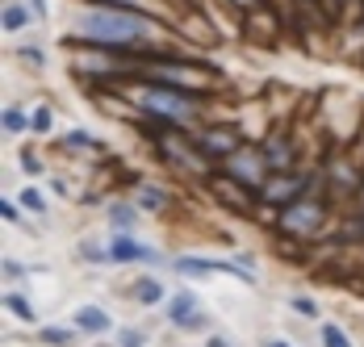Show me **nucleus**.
Instances as JSON below:
<instances>
[{
  "label": "nucleus",
  "instance_id": "obj_26",
  "mask_svg": "<svg viewBox=\"0 0 364 347\" xmlns=\"http://www.w3.org/2000/svg\"><path fill=\"white\" fill-rule=\"evenodd\" d=\"M21 168H26V172H42V159H38V155H34V151H21Z\"/></svg>",
  "mask_w": 364,
  "mask_h": 347
},
{
  "label": "nucleus",
  "instance_id": "obj_33",
  "mask_svg": "<svg viewBox=\"0 0 364 347\" xmlns=\"http://www.w3.org/2000/svg\"><path fill=\"white\" fill-rule=\"evenodd\" d=\"M264 347H289V343H281V339H272V343H264Z\"/></svg>",
  "mask_w": 364,
  "mask_h": 347
},
{
  "label": "nucleus",
  "instance_id": "obj_12",
  "mask_svg": "<svg viewBox=\"0 0 364 347\" xmlns=\"http://www.w3.org/2000/svg\"><path fill=\"white\" fill-rule=\"evenodd\" d=\"M75 322H80L84 331H92V335H105V331H109V318H105V314L97 310V306H80Z\"/></svg>",
  "mask_w": 364,
  "mask_h": 347
},
{
  "label": "nucleus",
  "instance_id": "obj_14",
  "mask_svg": "<svg viewBox=\"0 0 364 347\" xmlns=\"http://www.w3.org/2000/svg\"><path fill=\"white\" fill-rule=\"evenodd\" d=\"M4 306H9L13 318H21V322H34V318H38L34 301H30V297H21V293H9V297H4Z\"/></svg>",
  "mask_w": 364,
  "mask_h": 347
},
{
  "label": "nucleus",
  "instance_id": "obj_24",
  "mask_svg": "<svg viewBox=\"0 0 364 347\" xmlns=\"http://www.w3.org/2000/svg\"><path fill=\"white\" fill-rule=\"evenodd\" d=\"M17 55H21V59H26V63H30V68H42V63H46V55H42V50H38V46H21V50H17Z\"/></svg>",
  "mask_w": 364,
  "mask_h": 347
},
{
  "label": "nucleus",
  "instance_id": "obj_2",
  "mask_svg": "<svg viewBox=\"0 0 364 347\" xmlns=\"http://www.w3.org/2000/svg\"><path fill=\"white\" fill-rule=\"evenodd\" d=\"M126 101H134L146 117H155L164 126H188L201 113V97H188L184 88H168L155 80H139L134 88H126Z\"/></svg>",
  "mask_w": 364,
  "mask_h": 347
},
{
  "label": "nucleus",
  "instance_id": "obj_16",
  "mask_svg": "<svg viewBox=\"0 0 364 347\" xmlns=\"http://www.w3.org/2000/svg\"><path fill=\"white\" fill-rule=\"evenodd\" d=\"M109 222L117 226V230H130V226L139 222V213H134V205H113L109 209Z\"/></svg>",
  "mask_w": 364,
  "mask_h": 347
},
{
  "label": "nucleus",
  "instance_id": "obj_18",
  "mask_svg": "<svg viewBox=\"0 0 364 347\" xmlns=\"http://www.w3.org/2000/svg\"><path fill=\"white\" fill-rule=\"evenodd\" d=\"M63 146H72V151H97V139L88 130H72V134H63Z\"/></svg>",
  "mask_w": 364,
  "mask_h": 347
},
{
  "label": "nucleus",
  "instance_id": "obj_8",
  "mask_svg": "<svg viewBox=\"0 0 364 347\" xmlns=\"http://www.w3.org/2000/svg\"><path fill=\"white\" fill-rule=\"evenodd\" d=\"M301 188H306V176H281V180H268L259 188V197L264 201H285V197H297Z\"/></svg>",
  "mask_w": 364,
  "mask_h": 347
},
{
  "label": "nucleus",
  "instance_id": "obj_15",
  "mask_svg": "<svg viewBox=\"0 0 364 347\" xmlns=\"http://www.w3.org/2000/svg\"><path fill=\"white\" fill-rule=\"evenodd\" d=\"M72 331L68 326H42V343L46 347H72Z\"/></svg>",
  "mask_w": 364,
  "mask_h": 347
},
{
  "label": "nucleus",
  "instance_id": "obj_4",
  "mask_svg": "<svg viewBox=\"0 0 364 347\" xmlns=\"http://www.w3.org/2000/svg\"><path fill=\"white\" fill-rule=\"evenodd\" d=\"M243 146V139H239V130H205L201 139H197V151L205 155V159H230L235 151Z\"/></svg>",
  "mask_w": 364,
  "mask_h": 347
},
{
  "label": "nucleus",
  "instance_id": "obj_32",
  "mask_svg": "<svg viewBox=\"0 0 364 347\" xmlns=\"http://www.w3.org/2000/svg\"><path fill=\"white\" fill-rule=\"evenodd\" d=\"M210 347H230V339H222V335H214V339H210Z\"/></svg>",
  "mask_w": 364,
  "mask_h": 347
},
{
  "label": "nucleus",
  "instance_id": "obj_20",
  "mask_svg": "<svg viewBox=\"0 0 364 347\" xmlns=\"http://www.w3.org/2000/svg\"><path fill=\"white\" fill-rule=\"evenodd\" d=\"M30 117H34V134H46V130H50V122H55L50 105H38V109L30 113Z\"/></svg>",
  "mask_w": 364,
  "mask_h": 347
},
{
  "label": "nucleus",
  "instance_id": "obj_6",
  "mask_svg": "<svg viewBox=\"0 0 364 347\" xmlns=\"http://www.w3.org/2000/svg\"><path fill=\"white\" fill-rule=\"evenodd\" d=\"M113 251V260H122V264H134V260H159V251L155 247H143V243H134L130 235H117L109 243Z\"/></svg>",
  "mask_w": 364,
  "mask_h": 347
},
{
  "label": "nucleus",
  "instance_id": "obj_25",
  "mask_svg": "<svg viewBox=\"0 0 364 347\" xmlns=\"http://www.w3.org/2000/svg\"><path fill=\"white\" fill-rule=\"evenodd\" d=\"M293 310L301 314V318H314V314H318V306H314L310 297H293Z\"/></svg>",
  "mask_w": 364,
  "mask_h": 347
},
{
  "label": "nucleus",
  "instance_id": "obj_5",
  "mask_svg": "<svg viewBox=\"0 0 364 347\" xmlns=\"http://www.w3.org/2000/svg\"><path fill=\"white\" fill-rule=\"evenodd\" d=\"M318 222H323V205H314V201H293V205H285V213H281V226H285V230H297V235L314 230Z\"/></svg>",
  "mask_w": 364,
  "mask_h": 347
},
{
  "label": "nucleus",
  "instance_id": "obj_13",
  "mask_svg": "<svg viewBox=\"0 0 364 347\" xmlns=\"http://www.w3.org/2000/svg\"><path fill=\"white\" fill-rule=\"evenodd\" d=\"M134 205L159 213V209L168 205V193H164V188H155V184H143V188H139V197H134Z\"/></svg>",
  "mask_w": 364,
  "mask_h": 347
},
{
  "label": "nucleus",
  "instance_id": "obj_11",
  "mask_svg": "<svg viewBox=\"0 0 364 347\" xmlns=\"http://www.w3.org/2000/svg\"><path fill=\"white\" fill-rule=\"evenodd\" d=\"M26 130H34V117L21 105H9L4 109V134H26Z\"/></svg>",
  "mask_w": 364,
  "mask_h": 347
},
{
  "label": "nucleus",
  "instance_id": "obj_30",
  "mask_svg": "<svg viewBox=\"0 0 364 347\" xmlns=\"http://www.w3.org/2000/svg\"><path fill=\"white\" fill-rule=\"evenodd\" d=\"M230 9H239V13H252V9H259V0H226Z\"/></svg>",
  "mask_w": 364,
  "mask_h": 347
},
{
  "label": "nucleus",
  "instance_id": "obj_29",
  "mask_svg": "<svg viewBox=\"0 0 364 347\" xmlns=\"http://www.w3.org/2000/svg\"><path fill=\"white\" fill-rule=\"evenodd\" d=\"M122 347H143V335L139 331H122Z\"/></svg>",
  "mask_w": 364,
  "mask_h": 347
},
{
  "label": "nucleus",
  "instance_id": "obj_1",
  "mask_svg": "<svg viewBox=\"0 0 364 347\" xmlns=\"http://www.w3.org/2000/svg\"><path fill=\"white\" fill-rule=\"evenodd\" d=\"M72 34L84 46H105V50H122V55H151L164 42V30L151 21V13L109 9V4L80 9L72 21Z\"/></svg>",
  "mask_w": 364,
  "mask_h": 347
},
{
  "label": "nucleus",
  "instance_id": "obj_34",
  "mask_svg": "<svg viewBox=\"0 0 364 347\" xmlns=\"http://www.w3.org/2000/svg\"><path fill=\"white\" fill-rule=\"evenodd\" d=\"M331 4H356V0H331Z\"/></svg>",
  "mask_w": 364,
  "mask_h": 347
},
{
  "label": "nucleus",
  "instance_id": "obj_3",
  "mask_svg": "<svg viewBox=\"0 0 364 347\" xmlns=\"http://www.w3.org/2000/svg\"><path fill=\"white\" fill-rule=\"evenodd\" d=\"M222 168H226V176L230 180H239L247 193H255V188H264L268 184V159H264V146H252V142H243L230 159H222Z\"/></svg>",
  "mask_w": 364,
  "mask_h": 347
},
{
  "label": "nucleus",
  "instance_id": "obj_28",
  "mask_svg": "<svg viewBox=\"0 0 364 347\" xmlns=\"http://www.w3.org/2000/svg\"><path fill=\"white\" fill-rule=\"evenodd\" d=\"M26 4L34 9V17H38V21H46V17H50V9H46V0H26Z\"/></svg>",
  "mask_w": 364,
  "mask_h": 347
},
{
  "label": "nucleus",
  "instance_id": "obj_27",
  "mask_svg": "<svg viewBox=\"0 0 364 347\" xmlns=\"http://www.w3.org/2000/svg\"><path fill=\"white\" fill-rule=\"evenodd\" d=\"M0 213H4V222H21V209L13 201H0Z\"/></svg>",
  "mask_w": 364,
  "mask_h": 347
},
{
  "label": "nucleus",
  "instance_id": "obj_31",
  "mask_svg": "<svg viewBox=\"0 0 364 347\" xmlns=\"http://www.w3.org/2000/svg\"><path fill=\"white\" fill-rule=\"evenodd\" d=\"M4 272H9V277H21V272H26V268H21V264H17V260H4Z\"/></svg>",
  "mask_w": 364,
  "mask_h": 347
},
{
  "label": "nucleus",
  "instance_id": "obj_21",
  "mask_svg": "<svg viewBox=\"0 0 364 347\" xmlns=\"http://www.w3.org/2000/svg\"><path fill=\"white\" fill-rule=\"evenodd\" d=\"M323 347H352V343H348V335H343L335 322H327V326H323Z\"/></svg>",
  "mask_w": 364,
  "mask_h": 347
},
{
  "label": "nucleus",
  "instance_id": "obj_9",
  "mask_svg": "<svg viewBox=\"0 0 364 347\" xmlns=\"http://www.w3.org/2000/svg\"><path fill=\"white\" fill-rule=\"evenodd\" d=\"M264 159H268L272 168H289V164H293V146H289V139H285V134H272V139L264 142Z\"/></svg>",
  "mask_w": 364,
  "mask_h": 347
},
{
  "label": "nucleus",
  "instance_id": "obj_19",
  "mask_svg": "<svg viewBox=\"0 0 364 347\" xmlns=\"http://www.w3.org/2000/svg\"><path fill=\"white\" fill-rule=\"evenodd\" d=\"M21 205L30 209V213H46V197L38 188H21Z\"/></svg>",
  "mask_w": 364,
  "mask_h": 347
},
{
  "label": "nucleus",
  "instance_id": "obj_17",
  "mask_svg": "<svg viewBox=\"0 0 364 347\" xmlns=\"http://www.w3.org/2000/svg\"><path fill=\"white\" fill-rule=\"evenodd\" d=\"M134 297H139L143 306H155V301L164 297V284H159V280H143V284L134 289Z\"/></svg>",
  "mask_w": 364,
  "mask_h": 347
},
{
  "label": "nucleus",
  "instance_id": "obj_23",
  "mask_svg": "<svg viewBox=\"0 0 364 347\" xmlns=\"http://www.w3.org/2000/svg\"><path fill=\"white\" fill-rule=\"evenodd\" d=\"M80 255H84V260H97V264L113 260V251H109V247H97V243H80Z\"/></svg>",
  "mask_w": 364,
  "mask_h": 347
},
{
  "label": "nucleus",
  "instance_id": "obj_7",
  "mask_svg": "<svg viewBox=\"0 0 364 347\" xmlns=\"http://www.w3.org/2000/svg\"><path fill=\"white\" fill-rule=\"evenodd\" d=\"M34 21L38 17L26 0H9V4H4V34H21V30H30Z\"/></svg>",
  "mask_w": 364,
  "mask_h": 347
},
{
  "label": "nucleus",
  "instance_id": "obj_10",
  "mask_svg": "<svg viewBox=\"0 0 364 347\" xmlns=\"http://www.w3.org/2000/svg\"><path fill=\"white\" fill-rule=\"evenodd\" d=\"M193 310H197V297H193V293H176V297L168 301V310H164V314H168L172 322H181V326H184V322H193V318H197Z\"/></svg>",
  "mask_w": 364,
  "mask_h": 347
},
{
  "label": "nucleus",
  "instance_id": "obj_22",
  "mask_svg": "<svg viewBox=\"0 0 364 347\" xmlns=\"http://www.w3.org/2000/svg\"><path fill=\"white\" fill-rule=\"evenodd\" d=\"M92 4H109V9H139V13H155L151 0H92Z\"/></svg>",
  "mask_w": 364,
  "mask_h": 347
}]
</instances>
